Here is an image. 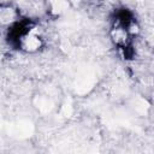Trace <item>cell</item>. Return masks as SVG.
I'll use <instances>...</instances> for the list:
<instances>
[{"mask_svg":"<svg viewBox=\"0 0 154 154\" xmlns=\"http://www.w3.org/2000/svg\"><path fill=\"white\" fill-rule=\"evenodd\" d=\"M4 40L11 51L23 54H37L46 47L38 19L24 13L5 26Z\"/></svg>","mask_w":154,"mask_h":154,"instance_id":"obj_2","label":"cell"},{"mask_svg":"<svg viewBox=\"0 0 154 154\" xmlns=\"http://www.w3.org/2000/svg\"><path fill=\"white\" fill-rule=\"evenodd\" d=\"M14 0H0V6H6V5H13Z\"/></svg>","mask_w":154,"mask_h":154,"instance_id":"obj_3","label":"cell"},{"mask_svg":"<svg viewBox=\"0 0 154 154\" xmlns=\"http://www.w3.org/2000/svg\"><path fill=\"white\" fill-rule=\"evenodd\" d=\"M141 31L136 13L128 6H117L108 14V37L125 61H131L136 57V38Z\"/></svg>","mask_w":154,"mask_h":154,"instance_id":"obj_1","label":"cell"}]
</instances>
